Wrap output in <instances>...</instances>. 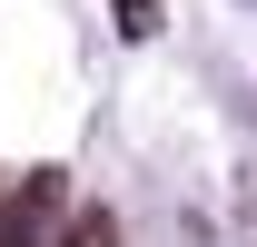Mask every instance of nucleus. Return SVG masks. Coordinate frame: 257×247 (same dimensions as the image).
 <instances>
[{"instance_id": "nucleus-1", "label": "nucleus", "mask_w": 257, "mask_h": 247, "mask_svg": "<svg viewBox=\"0 0 257 247\" xmlns=\"http://www.w3.org/2000/svg\"><path fill=\"white\" fill-rule=\"evenodd\" d=\"M119 10H128V30H149V0H119Z\"/></svg>"}, {"instance_id": "nucleus-2", "label": "nucleus", "mask_w": 257, "mask_h": 247, "mask_svg": "<svg viewBox=\"0 0 257 247\" xmlns=\"http://www.w3.org/2000/svg\"><path fill=\"white\" fill-rule=\"evenodd\" d=\"M0 237H10V208H0Z\"/></svg>"}]
</instances>
